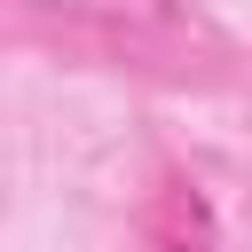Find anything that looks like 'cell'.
<instances>
[{
	"label": "cell",
	"instance_id": "cell-1",
	"mask_svg": "<svg viewBox=\"0 0 252 252\" xmlns=\"http://www.w3.org/2000/svg\"><path fill=\"white\" fill-rule=\"evenodd\" d=\"M47 16H71V24H102V32H181L189 8L181 0H32Z\"/></svg>",
	"mask_w": 252,
	"mask_h": 252
}]
</instances>
